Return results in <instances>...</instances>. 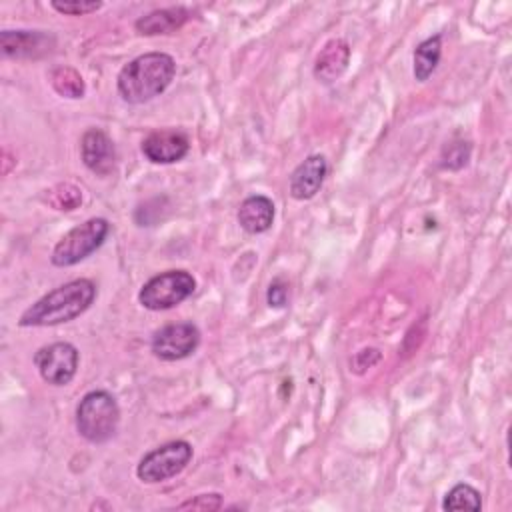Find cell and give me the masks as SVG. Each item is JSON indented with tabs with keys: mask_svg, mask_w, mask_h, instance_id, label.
Wrapping results in <instances>:
<instances>
[{
	"mask_svg": "<svg viewBox=\"0 0 512 512\" xmlns=\"http://www.w3.org/2000/svg\"><path fill=\"white\" fill-rule=\"evenodd\" d=\"M176 76V62L166 52H146L124 64L116 88L124 102L144 104L160 96Z\"/></svg>",
	"mask_w": 512,
	"mask_h": 512,
	"instance_id": "obj_1",
	"label": "cell"
},
{
	"mask_svg": "<svg viewBox=\"0 0 512 512\" xmlns=\"http://www.w3.org/2000/svg\"><path fill=\"white\" fill-rule=\"evenodd\" d=\"M96 284L88 278L70 280L28 306L20 318V326H56L84 314L96 300Z\"/></svg>",
	"mask_w": 512,
	"mask_h": 512,
	"instance_id": "obj_2",
	"label": "cell"
},
{
	"mask_svg": "<svg viewBox=\"0 0 512 512\" xmlns=\"http://www.w3.org/2000/svg\"><path fill=\"white\" fill-rule=\"evenodd\" d=\"M118 424V402L106 390H90L76 406V428L80 436L92 444H102L114 438Z\"/></svg>",
	"mask_w": 512,
	"mask_h": 512,
	"instance_id": "obj_3",
	"label": "cell"
},
{
	"mask_svg": "<svg viewBox=\"0 0 512 512\" xmlns=\"http://www.w3.org/2000/svg\"><path fill=\"white\" fill-rule=\"evenodd\" d=\"M110 232V222L106 218H88L86 222L68 230L54 246L50 262L58 268L74 266L96 252Z\"/></svg>",
	"mask_w": 512,
	"mask_h": 512,
	"instance_id": "obj_4",
	"label": "cell"
},
{
	"mask_svg": "<svg viewBox=\"0 0 512 512\" xmlns=\"http://www.w3.org/2000/svg\"><path fill=\"white\" fill-rule=\"evenodd\" d=\"M196 290V280L188 270H166L152 276L138 292V302L152 312L170 310L182 304Z\"/></svg>",
	"mask_w": 512,
	"mask_h": 512,
	"instance_id": "obj_5",
	"label": "cell"
},
{
	"mask_svg": "<svg viewBox=\"0 0 512 512\" xmlns=\"http://www.w3.org/2000/svg\"><path fill=\"white\" fill-rule=\"evenodd\" d=\"M192 460V444L186 440H170L146 452L138 466L136 476L146 484H158L180 474Z\"/></svg>",
	"mask_w": 512,
	"mask_h": 512,
	"instance_id": "obj_6",
	"label": "cell"
},
{
	"mask_svg": "<svg viewBox=\"0 0 512 512\" xmlns=\"http://www.w3.org/2000/svg\"><path fill=\"white\" fill-rule=\"evenodd\" d=\"M78 348L70 342H52L42 346L34 354V366L38 368L42 380L52 386H66L72 382L78 370Z\"/></svg>",
	"mask_w": 512,
	"mask_h": 512,
	"instance_id": "obj_7",
	"label": "cell"
},
{
	"mask_svg": "<svg viewBox=\"0 0 512 512\" xmlns=\"http://www.w3.org/2000/svg\"><path fill=\"white\" fill-rule=\"evenodd\" d=\"M198 344H200V330L196 324L174 322L154 332L150 348L156 358L166 362H176L194 354Z\"/></svg>",
	"mask_w": 512,
	"mask_h": 512,
	"instance_id": "obj_8",
	"label": "cell"
},
{
	"mask_svg": "<svg viewBox=\"0 0 512 512\" xmlns=\"http://www.w3.org/2000/svg\"><path fill=\"white\" fill-rule=\"evenodd\" d=\"M56 46V36L44 30H2L0 50L4 58L28 60L50 54Z\"/></svg>",
	"mask_w": 512,
	"mask_h": 512,
	"instance_id": "obj_9",
	"label": "cell"
},
{
	"mask_svg": "<svg viewBox=\"0 0 512 512\" xmlns=\"http://www.w3.org/2000/svg\"><path fill=\"white\" fill-rule=\"evenodd\" d=\"M190 150V140L174 128L154 130L142 140V154L154 164H172L182 160Z\"/></svg>",
	"mask_w": 512,
	"mask_h": 512,
	"instance_id": "obj_10",
	"label": "cell"
},
{
	"mask_svg": "<svg viewBox=\"0 0 512 512\" xmlns=\"http://www.w3.org/2000/svg\"><path fill=\"white\" fill-rule=\"evenodd\" d=\"M80 156H82L84 166L98 176H108L116 164L114 142L100 128H90L82 134Z\"/></svg>",
	"mask_w": 512,
	"mask_h": 512,
	"instance_id": "obj_11",
	"label": "cell"
},
{
	"mask_svg": "<svg viewBox=\"0 0 512 512\" xmlns=\"http://www.w3.org/2000/svg\"><path fill=\"white\" fill-rule=\"evenodd\" d=\"M328 172V162L322 154H310L290 174V196L294 200H310L318 194Z\"/></svg>",
	"mask_w": 512,
	"mask_h": 512,
	"instance_id": "obj_12",
	"label": "cell"
},
{
	"mask_svg": "<svg viewBox=\"0 0 512 512\" xmlns=\"http://www.w3.org/2000/svg\"><path fill=\"white\" fill-rule=\"evenodd\" d=\"M350 62V44L344 38H330L318 52L314 60V76L320 82L338 80Z\"/></svg>",
	"mask_w": 512,
	"mask_h": 512,
	"instance_id": "obj_13",
	"label": "cell"
},
{
	"mask_svg": "<svg viewBox=\"0 0 512 512\" xmlns=\"http://www.w3.org/2000/svg\"><path fill=\"white\" fill-rule=\"evenodd\" d=\"M274 202L264 194L248 196L238 208V224L248 234H262L274 222Z\"/></svg>",
	"mask_w": 512,
	"mask_h": 512,
	"instance_id": "obj_14",
	"label": "cell"
},
{
	"mask_svg": "<svg viewBox=\"0 0 512 512\" xmlns=\"http://www.w3.org/2000/svg\"><path fill=\"white\" fill-rule=\"evenodd\" d=\"M190 18V10L184 6H170L152 10L146 16H140L134 22V28L142 36H156V34H172L178 28H182Z\"/></svg>",
	"mask_w": 512,
	"mask_h": 512,
	"instance_id": "obj_15",
	"label": "cell"
},
{
	"mask_svg": "<svg viewBox=\"0 0 512 512\" xmlns=\"http://www.w3.org/2000/svg\"><path fill=\"white\" fill-rule=\"evenodd\" d=\"M442 56V34H434L426 40H422L416 48H414V78L418 82H426L434 70L438 68Z\"/></svg>",
	"mask_w": 512,
	"mask_h": 512,
	"instance_id": "obj_16",
	"label": "cell"
},
{
	"mask_svg": "<svg viewBox=\"0 0 512 512\" xmlns=\"http://www.w3.org/2000/svg\"><path fill=\"white\" fill-rule=\"evenodd\" d=\"M50 84L64 98H82L86 92V84H84L80 72H76L70 66L54 68L50 72Z\"/></svg>",
	"mask_w": 512,
	"mask_h": 512,
	"instance_id": "obj_17",
	"label": "cell"
},
{
	"mask_svg": "<svg viewBox=\"0 0 512 512\" xmlns=\"http://www.w3.org/2000/svg\"><path fill=\"white\" fill-rule=\"evenodd\" d=\"M444 510H480L482 508V494L470 484H456L452 486L442 502Z\"/></svg>",
	"mask_w": 512,
	"mask_h": 512,
	"instance_id": "obj_18",
	"label": "cell"
},
{
	"mask_svg": "<svg viewBox=\"0 0 512 512\" xmlns=\"http://www.w3.org/2000/svg\"><path fill=\"white\" fill-rule=\"evenodd\" d=\"M44 200L54 208V210H64L70 212L82 204V190L70 182H62L46 190Z\"/></svg>",
	"mask_w": 512,
	"mask_h": 512,
	"instance_id": "obj_19",
	"label": "cell"
},
{
	"mask_svg": "<svg viewBox=\"0 0 512 512\" xmlns=\"http://www.w3.org/2000/svg\"><path fill=\"white\" fill-rule=\"evenodd\" d=\"M470 152H472V146L470 142L466 140H454V142H448L442 150V156H440V166L446 168V170H460L468 164L470 160Z\"/></svg>",
	"mask_w": 512,
	"mask_h": 512,
	"instance_id": "obj_20",
	"label": "cell"
},
{
	"mask_svg": "<svg viewBox=\"0 0 512 512\" xmlns=\"http://www.w3.org/2000/svg\"><path fill=\"white\" fill-rule=\"evenodd\" d=\"M222 508V496L218 492L198 494L178 506V510H218Z\"/></svg>",
	"mask_w": 512,
	"mask_h": 512,
	"instance_id": "obj_21",
	"label": "cell"
},
{
	"mask_svg": "<svg viewBox=\"0 0 512 512\" xmlns=\"http://www.w3.org/2000/svg\"><path fill=\"white\" fill-rule=\"evenodd\" d=\"M50 6L60 12V14H68V16H84V14H92L96 10L102 8V2H50Z\"/></svg>",
	"mask_w": 512,
	"mask_h": 512,
	"instance_id": "obj_22",
	"label": "cell"
},
{
	"mask_svg": "<svg viewBox=\"0 0 512 512\" xmlns=\"http://www.w3.org/2000/svg\"><path fill=\"white\" fill-rule=\"evenodd\" d=\"M382 358V352L378 348H362L354 354V358L350 360V370H354L356 374H364L366 368H372L374 364H378Z\"/></svg>",
	"mask_w": 512,
	"mask_h": 512,
	"instance_id": "obj_23",
	"label": "cell"
},
{
	"mask_svg": "<svg viewBox=\"0 0 512 512\" xmlns=\"http://www.w3.org/2000/svg\"><path fill=\"white\" fill-rule=\"evenodd\" d=\"M268 304L272 308H282L286 306V300H288V284L282 280V278H276L272 280V284L268 286Z\"/></svg>",
	"mask_w": 512,
	"mask_h": 512,
	"instance_id": "obj_24",
	"label": "cell"
}]
</instances>
